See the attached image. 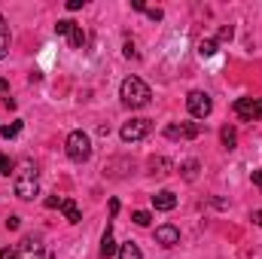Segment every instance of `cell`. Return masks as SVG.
<instances>
[{
  "instance_id": "29",
  "label": "cell",
  "mask_w": 262,
  "mask_h": 259,
  "mask_svg": "<svg viewBox=\"0 0 262 259\" xmlns=\"http://www.w3.org/2000/svg\"><path fill=\"white\" fill-rule=\"evenodd\" d=\"M0 259H18V253H15V250H9V247H6V250H0Z\"/></svg>"
},
{
  "instance_id": "8",
  "label": "cell",
  "mask_w": 262,
  "mask_h": 259,
  "mask_svg": "<svg viewBox=\"0 0 262 259\" xmlns=\"http://www.w3.org/2000/svg\"><path fill=\"white\" fill-rule=\"evenodd\" d=\"M198 134H201L198 122H180V125H168L165 128V137H171V140H192Z\"/></svg>"
},
{
  "instance_id": "21",
  "label": "cell",
  "mask_w": 262,
  "mask_h": 259,
  "mask_svg": "<svg viewBox=\"0 0 262 259\" xmlns=\"http://www.w3.org/2000/svg\"><path fill=\"white\" fill-rule=\"evenodd\" d=\"M70 31H73V21H70V18H61V21L55 25V34H58V37H67Z\"/></svg>"
},
{
  "instance_id": "14",
  "label": "cell",
  "mask_w": 262,
  "mask_h": 259,
  "mask_svg": "<svg viewBox=\"0 0 262 259\" xmlns=\"http://www.w3.org/2000/svg\"><path fill=\"white\" fill-rule=\"evenodd\" d=\"M220 140H223L226 149H235V143H238V131L232 128V125H226V128H220Z\"/></svg>"
},
{
  "instance_id": "2",
  "label": "cell",
  "mask_w": 262,
  "mask_h": 259,
  "mask_svg": "<svg viewBox=\"0 0 262 259\" xmlns=\"http://www.w3.org/2000/svg\"><path fill=\"white\" fill-rule=\"evenodd\" d=\"M40 189V180H37V165L34 162H21L18 171H15V195L31 201Z\"/></svg>"
},
{
  "instance_id": "19",
  "label": "cell",
  "mask_w": 262,
  "mask_h": 259,
  "mask_svg": "<svg viewBox=\"0 0 262 259\" xmlns=\"http://www.w3.org/2000/svg\"><path fill=\"white\" fill-rule=\"evenodd\" d=\"M180 171H183V177H186V180H195V174H198V162H195V159L183 162V168H180Z\"/></svg>"
},
{
  "instance_id": "22",
  "label": "cell",
  "mask_w": 262,
  "mask_h": 259,
  "mask_svg": "<svg viewBox=\"0 0 262 259\" xmlns=\"http://www.w3.org/2000/svg\"><path fill=\"white\" fill-rule=\"evenodd\" d=\"M18 131H21V122H12V125H3L0 128V137H15Z\"/></svg>"
},
{
  "instance_id": "3",
  "label": "cell",
  "mask_w": 262,
  "mask_h": 259,
  "mask_svg": "<svg viewBox=\"0 0 262 259\" xmlns=\"http://www.w3.org/2000/svg\"><path fill=\"white\" fill-rule=\"evenodd\" d=\"M64 149H67L70 162H89V156H92V137L85 131H70Z\"/></svg>"
},
{
  "instance_id": "18",
  "label": "cell",
  "mask_w": 262,
  "mask_h": 259,
  "mask_svg": "<svg viewBox=\"0 0 262 259\" xmlns=\"http://www.w3.org/2000/svg\"><path fill=\"white\" fill-rule=\"evenodd\" d=\"M213 52H216V40H201V43H198V55H201V58H210Z\"/></svg>"
},
{
  "instance_id": "5",
  "label": "cell",
  "mask_w": 262,
  "mask_h": 259,
  "mask_svg": "<svg viewBox=\"0 0 262 259\" xmlns=\"http://www.w3.org/2000/svg\"><path fill=\"white\" fill-rule=\"evenodd\" d=\"M235 113H238L244 122L262 119V98H238V101H235Z\"/></svg>"
},
{
  "instance_id": "11",
  "label": "cell",
  "mask_w": 262,
  "mask_h": 259,
  "mask_svg": "<svg viewBox=\"0 0 262 259\" xmlns=\"http://www.w3.org/2000/svg\"><path fill=\"white\" fill-rule=\"evenodd\" d=\"M171 171H174V162H171V159H165V156L149 159V174H156V177H168Z\"/></svg>"
},
{
  "instance_id": "15",
  "label": "cell",
  "mask_w": 262,
  "mask_h": 259,
  "mask_svg": "<svg viewBox=\"0 0 262 259\" xmlns=\"http://www.w3.org/2000/svg\"><path fill=\"white\" fill-rule=\"evenodd\" d=\"M119 259H143V253H140V247H137V244L125 241V244L119 247Z\"/></svg>"
},
{
  "instance_id": "10",
  "label": "cell",
  "mask_w": 262,
  "mask_h": 259,
  "mask_svg": "<svg viewBox=\"0 0 262 259\" xmlns=\"http://www.w3.org/2000/svg\"><path fill=\"white\" fill-rule=\"evenodd\" d=\"M152 207L156 210H174L177 207V195L171 192V189H162V192L152 195Z\"/></svg>"
},
{
  "instance_id": "7",
  "label": "cell",
  "mask_w": 262,
  "mask_h": 259,
  "mask_svg": "<svg viewBox=\"0 0 262 259\" xmlns=\"http://www.w3.org/2000/svg\"><path fill=\"white\" fill-rule=\"evenodd\" d=\"M18 259H46V250H43V241L40 238H21V244H18Z\"/></svg>"
},
{
  "instance_id": "17",
  "label": "cell",
  "mask_w": 262,
  "mask_h": 259,
  "mask_svg": "<svg viewBox=\"0 0 262 259\" xmlns=\"http://www.w3.org/2000/svg\"><path fill=\"white\" fill-rule=\"evenodd\" d=\"M67 40H70V46H73V49H82V43H85V34H82V28H79V25H73V31L67 34Z\"/></svg>"
},
{
  "instance_id": "33",
  "label": "cell",
  "mask_w": 262,
  "mask_h": 259,
  "mask_svg": "<svg viewBox=\"0 0 262 259\" xmlns=\"http://www.w3.org/2000/svg\"><path fill=\"white\" fill-rule=\"evenodd\" d=\"M6 92H9V82H6V79H0V98H3Z\"/></svg>"
},
{
  "instance_id": "20",
  "label": "cell",
  "mask_w": 262,
  "mask_h": 259,
  "mask_svg": "<svg viewBox=\"0 0 262 259\" xmlns=\"http://www.w3.org/2000/svg\"><path fill=\"white\" fill-rule=\"evenodd\" d=\"M131 220H134V226H149V223H152V217H149L146 210H134Z\"/></svg>"
},
{
  "instance_id": "32",
  "label": "cell",
  "mask_w": 262,
  "mask_h": 259,
  "mask_svg": "<svg viewBox=\"0 0 262 259\" xmlns=\"http://www.w3.org/2000/svg\"><path fill=\"white\" fill-rule=\"evenodd\" d=\"M250 220H253L256 226H262V210H253V213H250Z\"/></svg>"
},
{
  "instance_id": "1",
  "label": "cell",
  "mask_w": 262,
  "mask_h": 259,
  "mask_svg": "<svg viewBox=\"0 0 262 259\" xmlns=\"http://www.w3.org/2000/svg\"><path fill=\"white\" fill-rule=\"evenodd\" d=\"M119 98H122L125 107L137 110V107H146V104H149L152 92H149V85H146L140 76H128V79L122 82V89H119Z\"/></svg>"
},
{
  "instance_id": "23",
  "label": "cell",
  "mask_w": 262,
  "mask_h": 259,
  "mask_svg": "<svg viewBox=\"0 0 262 259\" xmlns=\"http://www.w3.org/2000/svg\"><path fill=\"white\" fill-rule=\"evenodd\" d=\"M9 171H12V162H9V156L0 153V174H9Z\"/></svg>"
},
{
  "instance_id": "26",
  "label": "cell",
  "mask_w": 262,
  "mask_h": 259,
  "mask_svg": "<svg viewBox=\"0 0 262 259\" xmlns=\"http://www.w3.org/2000/svg\"><path fill=\"white\" fill-rule=\"evenodd\" d=\"M61 201H64V198H55V195H52V198H46V207H49V210H52V207H61Z\"/></svg>"
},
{
  "instance_id": "27",
  "label": "cell",
  "mask_w": 262,
  "mask_h": 259,
  "mask_svg": "<svg viewBox=\"0 0 262 259\" xmlns=\"http://www.w3.org/2000/svg\"><path fill=\"white\" fill-rule=\"evenodd\" d=\"M125 58H137V49H134V43H125Z\"/></svg>"
},
{
  "instance_id": "25",
  "label": "cell",
  "mask_w": 262,
  "mask_h": 259,
  "mask_svg": "<svg viewBox=\"0 0 262 259\" xmlns=\"http://www.w3.org/2000/svg\"><path fill=\"white\" fill-rule=\"evenodd\" d=\"M232 34H235V31H232V25H226V28H220V40H232Z\"/></svg>"
},
{
  "instance_id": "6",
  "label": "cell",
  "mask_w": 262,
  "mask_h": 259,
  "mask_svg": "<svg viewBox=\"0 0 262 259\" xmlns=\"http://www.w3.org/2000/svg\"><path fill=\"white\" fill-rule=\"evenodd\" d=\"M186 107H189V113H192L195 119H204V116H210L213 101H210V95H207V92H189Z\"/></svg>"
},
{
  "instance_id": "30",
  "label": "cell",
  "mask_w": 262,
  "mask_h": 259,
  "mask_svg": "<svg viewBox=\"0 0 262 259\" xmlns=\"http://www.w3.org/2000/svg\"><path fill=\"white\" fill-rule=\"evenodd\" d=\"M85 0H67V9H82Z\"/></svg>"
},
{
  "instance_id": "12",
  "label": "cell",
  "mask_w": 262,
  "mask_h": 259,
  "mask_svg": "<svg viewBox=\"0 0 262 259\" xmlns=\"http://www.w3.org/2000/svg\"><path fill=\"white\" fill-rule=\"evenodd\" d=\"M101 259H110L119 253V247H116V238H113V232H110V226H107V232H104V238H101Z\"/></svg>"
},
{
  "instance_id": "31",
  "label": "cell",
  "mask_w": 262,
  "mask_h": 259,
  "mask_svg": "<svg viewBox=\"0 0 262 259\" xmlns=\"http://www.w3.org/2000/svg\"><path fill=\"white\" fill-rule=\"evenodd\" d=\"M18 223H21L18 217H9V220H6V229H18Z\"/></svg>"
},
{
  "instance_id": "24",
  "label": "cell",
  "mask_w": 262,
  "mask_h": 259,
  "mask_svg": "<svg viewBox=\"0 0 262 259\" xmlns=\"http://www.w3.org/2000/svg\"><path fill=\"white\" fill-rule=\"evenodd\" d=\"M146 15H149L152 21H162V9H159V6H152V9H146Z\"/></svg>"
},
{
  "instance_id": "16",
  "label": "cell",
  "mask_w": 262,
  "mask_h": 259,
  "mask_svg": "<svg viewBox=\"0 0 262 259\" xmlns=\"http://www.w3.org/2000/svg\"><path fill=\"white\" fill-rule=\"evenodd\" d=\"M6 52H9V28L0 15V58H6Z\"/></svg>"
},
{
  "instance_id": "13",
  "label": "cell",
  "mask_w": 262,
  "mask_h": 259,
  "mask_svg": "<svg viewBox=\"0 0 262 259\" xmlns=\"http://www.w3.org/2000/svg\"><path fill=\"white\" fill-rule=\"evenodd\" d=\"M61 210H64V220H67V223H73V226L82 220V213H79L76 201H70V198H64V201H61Z\"/></svg>"
},
{
  "instance_id": "4",
  "label": "cell",
  "mask_w": 262,
  "mask_h": 259,
  "mask_svg": "<svg viewBox=\"0 0 262 259\" xmlns=\"http://www.w3.org/2000/svg\"><path fill=\"white\" fill-rule=\"evenodd\" d=\"M149 128H152L149 119H128V122L122 125V131H119V137H122L125 143H137V140H143V137L149 134Z\"/></svg>"
},
{
  "instance_id": "28",
  "label": "cell",
  "mask_w": 262,
  "mask_h": 259,
  "mask_svg": "<svg viewBox=\"0 0 262 259\" xmlns=\"http://www.w3.org/2000/svg\"><path fill=\"white\" fill-rule=\"evenodd\" d=\"M250 180H253V186H259V189H262V171H253V174H250Z\"/></svg>"
},
{
  "instance_id": "9",
  "label": "cell",
  "mask_w": 262,
  "mask_h": 259,
  "mask_svg": "<svg viewBox=\"0 0 262 259\" xmlns=\"http://www.w3.org/2000/svg\"><path fill=\"white\" fill-rule=\"evenodd\" d=\"M156 241H159L162 247H174V244H180V229L171 226V223H165V226L156 229Z\"/></svg>"
}]
</instances>
